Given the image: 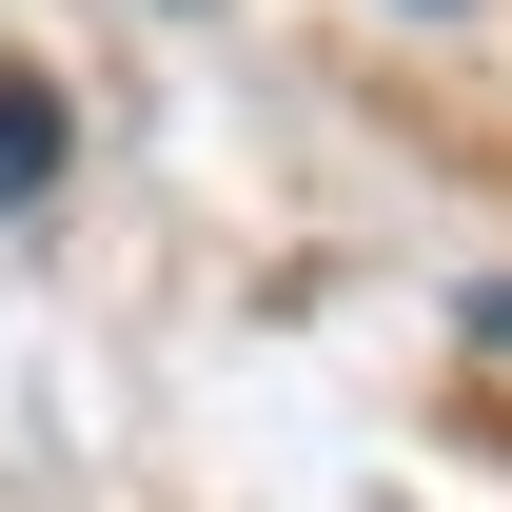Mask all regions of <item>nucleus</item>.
Segmentation results:
<instances>
[{"mask_svg": "<svg viewBox=\"0 0 512 512\" xmlns=\"http://www.w3.org/2000/svg\"><path fill=\"white\" fill-rule=\"evenodd\" d=\"M40 178H60V99H40V79H0V217H20Z\"/></svg>", "mask_w": 512, "mask_h": 512, "instance_id": "f257e3e1", "label": "nucleus"}, {"mask_svg": "<svg viewBox=\"0 0 512 512\" xmlns=\"http://www.w3.org/2000/svg\"><path fill=\"white\" fill-rule=\"evenodd\" d=\"M473 355H512V276H473Z\"/></svg>", "mask_w": 512, "mask_h": 512, "instance_id": "f03ea898", "label": "nucleus"}]
</instances>
